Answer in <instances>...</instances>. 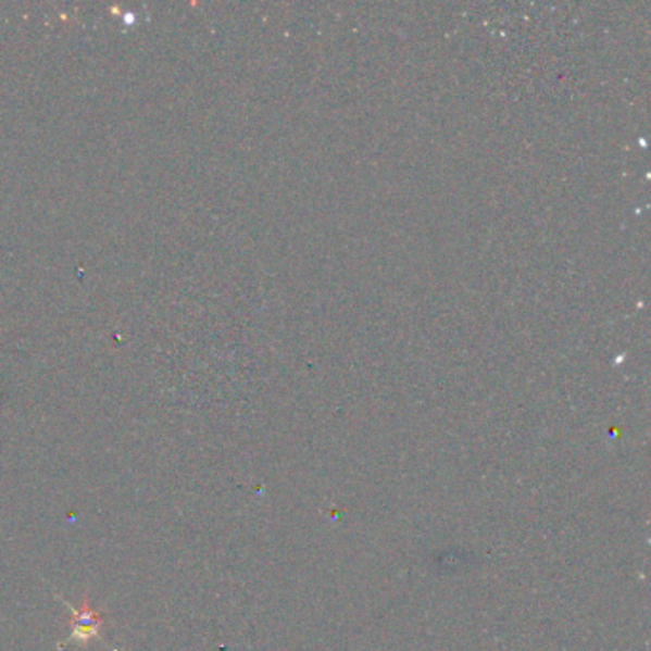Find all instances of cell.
Masks as SVG:
<instances>
[{"instance_id": "cell-1", "label": "cell", "mask_w": 651, "mask_h": 651, "mask_svg": "<svg viewBox=\"0 0 651 651\" xmlns=\"http://www.w3.org/2000/svg\"><path fill=\"white\" fill-rule=\"evenodd\" d=\"M55 598L62 602L67 610L71 612V633L65 640L58 643V650L62 651L63 648H67L70 643H77V646H87V643L92 642V640H102L105 642V638H103V630L105 627L110 625L108 619H105V615H103L100 610H96L95 604L88 600L87 594L83 598V602L79 605H73L65 600V598L60 597V594H55Z\"/></svg>"}]
</instances>
